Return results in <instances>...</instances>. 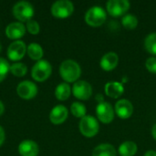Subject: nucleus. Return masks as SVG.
Returning <instances> with one entry per match:
<instances>
[{
    "label": "nucleus",
    "instance_id": "obj_1",
    "mask_svg": "<svg viewBox=\"0 0 156 156\" xmlns=\"http://www.w3.org/2000/svg\"><path fill=\"white\" fill-rule=\"evenodd\" d=\"M59 74L67 83H75L81 75V69L75 60L66 59L59 66Z\"/></svg>",
    "mask_w": 156,
    "mask_h": 156
},
{
    "label": "nucleus",
    "instance_id": "obj_2",
    "mask_svg": "<svg viewBox=\"0 0 156 156\" xmlns=\"http://www.w3.org/2000/svg\"><path fill=\"white\" fill-rule=\"evenodd\" d=\"M12 13L14 17L18 22H27L32 19L35 10L33 5L27 1H20L14 5L12 8Z\"/></svg>",
    "mask_w": 156,
    "mask_h": 156
},
{
    "label": "nucleus",
    "instance_id": "obj_3",
    "mask_svg": "<svg viewBox=\"0 0 156 156\" xmlns=\"http://www.w3.org/2000/svg\"><path fill=\"white\" fill-rule=\"evenodd\" d=\"M85 22L93 27H101L107 19V13L103 7L100 5H94L88 9L85 14Z\"/></svg>",
    "mask_w": 156,
    "mask_h": 156
},
{
    "label": "nucleus",
    "instance_id": "obj_4",
    "mask_svg": "<svg viewBox=\"0 0 156 156\" xmlns=\"http://www.w3.org/2000/svg\"><path fill=\"white\" fill-rule=\"evenodd\" d=\"M79 129L83 136L87 138H91L98 134L100 130V124L95 117L86 115L80 119L79 123Z\"/></svg>",
    "mask_w": 156,
    "mask_h": 156
},
{
    "label": "nucleus",
    "instance_id": "obj_5",
    "mask_svg": "<svg viewBox=\"0 0 156 156\" xmlns=\"http://www.w3.org/2000/svg\"><path fill=\"white\" fill-rule=\"evenodd\" d=\"M52 73V66L51 64L45 59H41L37 61L31 69L32 79L37 82L46 81Z\"/></svg>",
    "mask_w": 156,
    "mask_h": 156
},
{
    "label": "nucleus",
    "instance_id": "obj_6",
    "mask_svg": "<svg viewBox=\"0 0 156 156\" xmlns=\"http://www.w3.org/2000/svg\"><path fill=\"white\" fill-rule=\"evenodd\" d=\"M51 14L57 18H67L74 12V5L69 0H58L51 5Z\"/></svg>",
    "mask_w": 156,
    "mask_h": 156
},
{
    "label": "nucleus",
    "instance_id": "obj_7",
    "mask_svg": "<svg viewBox=\"0 0 156 156\" xmlns=\"http://www.w3.org/2000/svg\"><path fill=\"white\" fill-rule=\"evenodd\" d=\"M130 5L131 4L128 0H109L106 4V9L112 16L119 17L127 14Z\"/></svg>",
    "mask_w": 156,
    "mask_h": 156
},
{
    "label": "nucleus",
    "instance_id": "obj_8",
    "mask_svg": "<svg viewBox=\"0 0 156 156\" xmlns=\"http://www.w3.org/2000/svg\"><path fill=\"white\" fill-rule=\"evenodd\" d=\"M27 47L26 43L22 40L13 41L7 48V58L14 62H18L25 57L27 53Z\"/></svg>",
    "mask_w": 156,
    "mask_h": 156
},
{
    "label": "nucleus",
    "instance_id": "obj_9",
    "mask_svg": "<svg viewBox=\"0 0 156 156\" xmlns=\"http://www.w3.org/2000/svg\"><path fill=\"white\" fill-rule=\"evenodd\" d=\"M96 115L101 122L109 124L114 119V109L107 101L100 102L96 106Z\"/></svg>",
    "mask_w": 156,
    "mask_h": 156
},
{
    "label": "nucleus",
    "instance_id": "obj_10",
    "mask_svg": "<svg viewBox=\"0 0 156 156\" xmlns=\"http://www.w3.org/2000/svg\"><path fill=\"white\" fill-rule=\"evenodd\" d=\"M72 94L80 101H87L92 95V87L86 80H78L73 84Z\"/></svg>",
    "mask_w": 156,
    "mask_h": 156
},
{
    "label": "nucleus",
    "instance_id": "obj_11",
    "mask_svg": "<svg viewBox=\"0 0 156 156\" xmlns=\"http://www.w3.org/2000/svg\"><path fill=\"white\" fill-rule=\"evenodd\" d=\"M17 95L24 100H31L37 94V86L30 80H23L16 87Z\"/></svg>",
    "mask_w": 156,
    "mask_h": 156
},
{
    "label": "nucleus",
    "instance_id": "obj_12",
    "mask_svg": "<svg viewBox=\"0 0 156 156\" xmlns=\"http://www.w3.org/2000/svg\"><path fill=\"white\" fill-rule=\"evenodd\" d=\"M5 32L9 39L16 41V40H20V38H22L25 36L27 29H26V26L23 23L17 21V22H12L9 25H7Z\"/></svg>",
    "mask_w": 156,
    "mask_h": 156
},
{
    "label": "nucleus",
    "instance_id": "obj_13",
    "mask_svg": "<svg viewBox=\"0 0 156 156\" xmlns=\"http://www.w3.org/2000/svg\"><path fill=\"white\" fill-rule=\"evenodd\" d=\"M114 111L118 117L122 120L129 119L133 113V105L127 99H121L115 103Z\"/></svg>",
    "mask_w": 156,
    "mask_h": 156
},
{
    "label": "nucleus",
    "instance_id": "obj_14",
    "mask_svg": "<svg viewBox=\"0 0 156 156\" xmlns=\"http://www.w3.org/2000/svg\"><path fill=\"white\" fill-rule=\"evenodd\" d=\"M68 116L69 111L67 107H65L64 105H57L51 110L49 113V120L53 124L59 125L68 119Z\"/></svg>",
    "mask_w": 156,
    "mask_h": 156
},
{
    "label": "nucleus",
    "instance_id": "obj_15",
    "mask_svg": "<svg viewBox=\"0 0 156 156\" xmlns=\"http://www.w3.org/2000/svg\"><path fill=\"white\" fill-rule=\"evenodd\" d=\"M38 145L32 140H24L18 145V154L21 156H37Z\"/></svg>",
    "mask_w": 156,
    "mask_h": 156
},
{
    "label": "nucleus",
    "instance_id": "obj_16",
    "mask_svg": "<svg viewBox=\"0 0 156 156\" xmlns=\"http://www.w3.org/2000/svg\"><path fill=\"white\" fill-rule=\"evenodd\" d=\"M119 63V56L115 52H108L102 56L100 61L101 68L105 71H111L114 69Z\"/></svg>",
    "mask_w": 156,
    "mask_h": 156
},
{
    "label": "nucleus",
    "instance_id": "obj_17",
    "mask_svg": "<svg viewBox=\"0 0 156 156\" xmlns=\"http://www.w3.org/2000/svg\"><path fill=\"white\" fill-rule=\"evenodd\" d=\"M105 94L112 99L120 98L124 92V87L122 83L118 81H110L105 84L104 87Z\"/></svg>",
    "mask_w": 156,
    "mask_h": 156
},
{
    "label": "nucleus",
    "instance_id": "obj_18",
    "mask_svg": "<svg viewBox=\"0 0 156 156\" xmlns=\"http://www.w3.org/2000/svg\"><path fill=\"white\" fill-rule=\"evenodd\" d=\"M117 151L112 144H101L96 146L91 156H116Z\"/></svg>",
    "mask_w": 156,
    "mask_h": 156
},
{
    "label": "nucleus",
    "instance_id": "obj_19",
    "mask_svg": "<svg viewBox=\"0 0 156 156\" xmlns=\"http://www.w3.org/2000/svg\"><path fill=\"white\" fill-rule=\"evenodd\" d=\"M27 53L32 60L39 61L44 56V50L38 43L32 42L27 48Z\"/></svg>",
    "mask_w": 156,
    "mask_h": 156
},
{
    "label": "nucleus",
    "instance_id": "obj_20",
    "mask_svg": "<svg viewBox=\"0 0 156 156\" xmlns=\"http://www.w3.org/2000/svg\"><path fill=\"white\" fill-rule=\"evenodd\" d=\"M137 151V144L132 141H126L122 143L118 148V153L120 156H134Z\"/></svg>",
    "mask_w": 156,
    "mask_h": 156
},
{
    "label": "nucleus",
    "instance_id": "obj_21",
    "mask_svg": "<svg viewBox=\"0 0 156 156\" xmlns=\"http://www.w3.org/2000/svg\"><path fill=\"white\" fill-rule=\"evenodd\" d=\"M72 92L71 87L69 85V83L67 82H62L60 84H58L56 89H55V97L58 100V101H66L69 98L70 94Z\"/></svg>",
    "mask_w": 156,
    "mask_h": 156
},
{
    "label": "nucleus",
    "instance_id": "obj_22",
    "mask_svg": "<svg viewBox=\"0 0 156 156\" xmlns=\"http://www.w3.org/2000/svg\"><path fill=\"white\" fill-rule=\"evenodd\" d=\"M122 24L125 28L133 30L138 26V18L133 14H126L122 18Z\"/></svg>",
    "mask_w": 156,
    "mask_h": 156
},
{
    "label": "nucleus",
    "instance_id": "obj_23",
    "mask_svg": "<svg viewBox=\"0 0 156 156\" xmlns=\"http://www.w3.org/2000/svg\"><path fill=\"white\" fill-rule=\"evenodd\" d=\"M70 112L72 113V115L76 118H83L84 116H86V112H87V109L86 106L79 101H75L71 104L70 106Z\"/></svg>",
    "mask_w": 156,
    "mask_h": 156
},
{
    "label": "nucleus",
    "instance_id": "obj_24",
    "mask_svg": "<svg viewBox=\"0 0 156 156\" xmlns=\"http://www.w3.org/2000/svg\"><path fill=\"white\" fill-rule=\"evenodd\" d=\"M144 48L148 53L156 55V32L149 34L144 39Z\"/></svg>",
    "mask_w": 156,
    "mask_h": 156
},
{
    "label": "nucleus",
    "instance_id": "obj_25",
    "mask_svg": "<svg viewBox=\"0 0 156 156\" xmlns=\"http://www.w3.org/2000/svg\"><path fill=\"white\" fill-rule=\"evenodd\" d=\"M9 71L16 77H24L27 72V67L22 62H15L10 65Z\"/></svg>",
    "mask_w": 156,
    "mask_h": 156
},
{
    "label": "nucleus",
    "instance_id": "obj_26",
    "mask_svg": "<svg viewBox=\"0 0 156 156\" xmlns=\"http://www.w3.org/2000/svg\"><path fill=\"white\" fill-rule=\"evenodd\" d=\"M10 69V65L8 61L0 57V82H2L7 76Z\"/></svg>",
    "mask_w": 156,
    "mask_h": 156
},
{
    "label": "nucleus",
    "instance_id": "obj_27",
    "mask_svg": "<svg viewBox=\"0 0 156 156\" xmlns=\"http://www.w3.org/2000/svg\"><path fill=\"white\" fill-rule=\"evenodd\" d=\"M26 29L31 35H37L40 31V26L36 20H29L26 23Z\"/></svg>",
    "mask_w": 156,
    "mask_h": 156
},
{
    "label": "nucleus",
    "instance_id": "obj_28",
    "mask_svg": "<svg viewBox=\"0 0 156 156\" xmlns=\"http://www.w3.org/2000/svg\"><path fill=\"white\" fill-rule=\"evenodd\" d=\"M145 67L147 70L153 74H156V58L150 57L145 61Z\"/></svg>",
    "mask_w": 156,
    "mask_h": 156
},
{
    "label": "nucleus",
    "instance_id": "obj_29",
    "mask_svg": "<svg viewBox=\"0 0 156 156\" xmlns=\"http://www.w3.org/2000/svg\"><path fill=\"white\" fill-rule=\"evenodd\" d=\"M5 133L4 128L2 126H0V147L5 143Z\"/></svg>",
    "mask_w": 156,
    "mask_h": 156
},
{
    "label": "nucleus",
    "instance_id": "obj_30",
    "mask_svg": "<svg viewBox=\"0 0 156 156\" xmlns=\"http://www.w3.org/2000/svg\"><path fill=\"white\" fill-rule=\"evenodd\" d=\"M144 156H156V151L149 150V151H147V152L144 154Z\"/></svg>",
    "mask_w": 156,
    "mask_h": 156
},
{
    "label": "nucleus",
    "instance_id": "obj_31",
    "mask_svg": "<svg viewBox=\"0 0 156 156\" xmlns=\"http://www.w3.org/2000/svg\"><path fill=\"white\" fill-rule=\"evenodd\" d=\"M152 135H153L154 139L156 141V123L153 126V128H152Z\"/></svg>",
    "mask_w": 156,
    "mask_h": 156
},
{
    "label": "nucleus",
    "instance_id": "obj_32",
    "mask_svg": "<svg viewBox=\"0 0 156 156\" xmlns=\"http://www.w3.org/2000/svg\"><path fill=\"white\" fill-rule=\"evenodd\" d=\"M96 100L99 101V103H100V102L104 101H103V96H102L101 94H98V95L96 96Z\"/></svg>",
    "mask_w": 156,
    "mask_h": 156
},
{
    "label": "nucleus",
    "instance_id": "obj_33",
    "mask_svg": "<svg viewBox=\"0 0 156 156\" xmlns=\"http://www.w3.org/2000/svg\"><path fill=\"white\" fill-rule=\"evenodd\" d=\"M4 111H5V106H4L3 102L0 101V116L4 113Z\"/></svg>",
    "mask_w": 156,
    "mask_h": 156
},
{
    "label": "nucleus",
    "instance_id": "obj_34",
    "mask_svg": "<svg viewBox=\"0 0 156 156\" xmlns=\"http://www.w3.org/2000/svg\"><path fill=\"white\" fill-rule=\"evenodd\" d=\"M1 50H2V47H1V44H0V52H1Z\"/></svg>",
    "mask_w": 156,
    "mask_h": 156
}]
</instances>
